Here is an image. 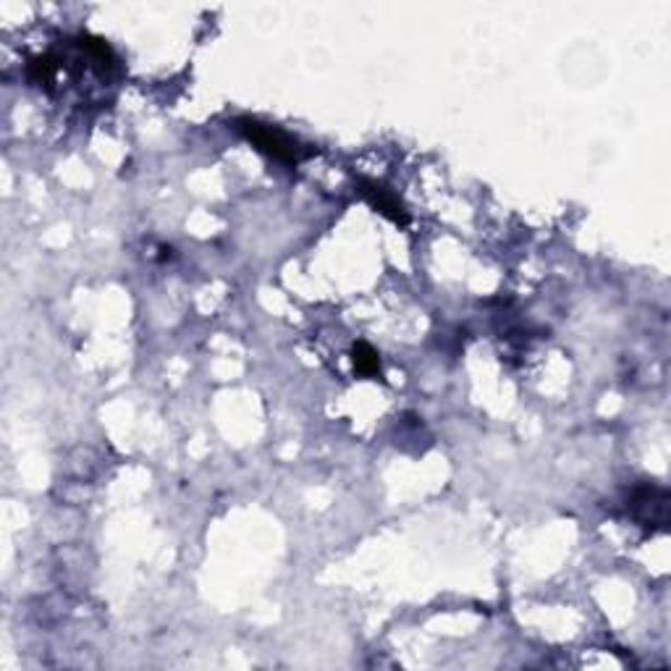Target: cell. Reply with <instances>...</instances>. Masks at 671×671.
<instances>
[{"instance_id": "6da1fadb", "label": "cell", "mask_w": 671, "mask_h": 671, "mask_svg": "<svg viewBox=\"0 0 671 671\" xmlns=\"http://www.w3.org/2000/svg\"><path fill=\"white\" fill-rule=\"evenodd\" d=\"M233 129H237L252 147L260 149L263 155H268L273 160L284 163V166H299V163L308 160L312 155V149L308 145H302L297 136L286 134L281 129L271 127V123L250 119V116L233 121Z\"/></svg>"}, {"instance_id": "7a4b0ae2", "label": "cell", "mask_w": 671, "mask_h": 671, "mask_svg": "<svg viewBox=\"0 0 671 671\" xmlns=\"http://www.w3.org/2000/svg\"><path fill=\"white\" fill-rule=\"evenodd\" d=\"M627 514L648 532H661L669 525V491L661 486H637L627 496Z\"/></svg>"}, {"instance_id": "277c9868", "label": "cell", "mask_w": 671, "mask_h": 671, "mask_svg": "<svg viewBox=\"0 0 671 671\" xmlns=\"http://www.w3.org/2000/svg\"><path fill=\"white\" fill-rule=\"evenodd\" d=\"M351 360H355V370L362 378H375L381 375V357H378V351L370 347V344H355V349H351Z\"/></svg>"}, {"instance_id": "3957f363", "label": "cell", "mask_w": 671, "mask_h": 671, "mask_svg": "<svg viewBox=\"0 0 671 671\" xmlns=\"http://www.w3.org/2000/svg\"><path fill=\"white\" fill-rule=\"evenodd\" d=\"M357 187H360L364 202H368L375 213H381L383 218H388L391 224L396 226L409 224L407 207H404V202L399 200V194H396L394 189H388L386 184H381V181L375 179H360V184Z\"/></svg>"}]
</instances>
